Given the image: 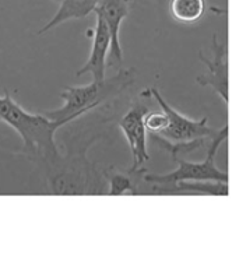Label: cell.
<instances>
[{
	"mask_svg": "<svg viewBox=\"0 0 239 253\" xmlns=\"http://www.w3.org/2000/svg\"><path fill=\"white\" fill-rule=\"evenodd\" d=\"M55 1H58V3H60V1H62V0H55Z\"/></svg>",
	"mask_w": 239,
	"mask_h": 253,
	"instance_id": "4fadbf2b",
	"label": "cell"
},
{
	"mask_svg": "<svg viewBox=\"0 0 239 253\" xmlns=\"http://www.w3.org/2000/svg\"><path fill=\"white\" fill-rule=\"evenodd\" d=\"M97 14V13H95ZM111 48V34L108 25L101 14H97V24L94 30L92 49L87 63L80 70L76 72V76L80 77L82 74L91 73L94 82L105 80V69H107V55Z\"/></svg>",
	"mask_w": 239,
	"mask_h": 253,
	"instance_id": "8992f818",
	"label": "cell"
},
{
	"mask_svg": "<svg viewBox=\"0 0 239 253\" xmlns=\"http://www.w3.org/2000/svg\"><path fill=\"white\" fill-rule=\"evenodd\" d=\"M97 14H101L108 25V30L111 34V63H122L123 52L119 42V30L123 18L129 14V8L126 4V0H99L98 7L95 8Z\"/></svg>",
	"mask_w": 239,
	"mask_h": 253,
	"instance_id": "52a82bcc",
	"label": "cell"
},
{
	"mask_svg": "<svg viewBox=\"0 0 239 253\" xmlns=\"http://www.w3.org/2000/svg\"><path fill=\"white\" fill-rule=\"evenodd\" d=\"M150 92L157 99V102L161 106V109L168 115L169 123L164 130L158 134L151 133L153 139L158 143H168V144H189L198 140H204L208 137H214L215 133L213 129L207 126L208 118H203L200 121H192L189 118L183 116L179 112H176L172 106L169 105L162 95L156 88H151Z\"/></svg>",
	"mask_w": 239,
	"mask_h": 253,
	"instance_id": "277c9868",
	"label": "cell"
},
{
	"mask_svg": "<svg viewBox=\"0 0 239 253\" xmlns=\"http://www.w3.org/2000/svg\"><path fill=\"white\" fill-rule=\"evenodd\" d=\"M230 134V126L225 125L221 130L218 131L213 137V143L208 147V153L204 161L201 163H189L186 160L178 158L176 154H172L175 163H178V169L171 172L168 175H146L144 180L157 183V185H165L171 186L178 182H185V180H211V182H230V176L227 172L220 171L214 165V158L217 151L221 146L224 140Z\"/></svg>",
	"mask_w": 239,
	"mask_h": 253,
	"instance_id": "3957f363",
	"label": "cell"
},
{
	"mask_svg": "<svg viewBox=\"0 0 239 253\" xmlns=\"http://www.w3.org/2000/svg\"><path fill=\"white\" fill-rule=\"evenodd\" d=\"M206 10L204 0H172L171 13L175 20L181 23H196L201 18Z\"/></svg>",
	"mask_w": 239,
	"mask_h": 253,
	"instance_id": "30bf717a",
	"label": "cell"
},
{
	"mask_svg": "<svg viewBox=\"0 0 239 253\" xmlns=\"http://www.w3.org/2000/svg\"><path fill=\"white\" fill-rule=\"evenodd\" d=\"M169 119H168V115L162 112H153V114H147L144 116V125H146V129L150 130L154 134H158L164 130L165 127L168 126Z\"/></svg>",
	"mask_w": 239,
	"mask_h": 253,
	"instance_id": "8fae6325",
	"label": "cell"
},
{
	"mask_svg": "<svg viewBox=\"0 0 239 253\" xmlns=\"http://www.w3.org/2000/svg\"><path fill=\"white\" fill-rule=\"evenodd\" d=\"M213 60L200 55V59L208 67L207 76H199L198 83L201 85H211L217 94L224 99L225 105H228V63L225 60V45L217 43V38H213Z\"/></svg>",
	"mask_w": 239,
	"mask_h": 253,
	"instance_id": "ba28073f",
	"label": "cell"
},
{
	"mask_svg": "<svg viewBox=\"0 0 239 253\" xmlns=\"http://www.w3.org/2000/svg\"><path fill=\"white\" fill-rule=\"evenodd\" d=\"M147 115V108L143 105H134L119 121V126L123 130L127 143L130 146L133 155V167L130 172H137L144 161L150 158L147 153V141H146V125L144 116Z\"/></svg>",
	"mask_w": 239,
	"mask_h": 253,
	"instance_id": "5b68a950",
	"label": "cell"
},
{
	"mask_svg": "<svg viewBox=\"0 0 239 253\" xmlns=\"http://www.w3.org/2000/svg\"><path fill=\"white\" fill-rule=\"evenodd\" d=\"M132 189L133 186L130 183V179L123 176V175H114L111 178V189H109L111 196H120V195H123Z\"/></svg>",
	"mask_w": 239,
	"mask_h": 253,
	"instance_id": "7c38bea8",
	"label": "cell"
},
{
	"mask_svg": "<svg viewBox=\"0 0 239 253\" xmlns=\"http://www.w3.org/2000/svg\"><path fill=\"white\" fill-rule=\"evenodd\" d=\"M98 4L99 0H62L58 13L52 17V20L48 24L43 25L41 30L38 31V35L45 34L46 31H49L50 28L62 24V23H65L67 20L87 17L88 14L95 11V8L98 7Z\"/></svg>",
	"mask_w": 239,
	"mask_h": 253,
	"instance_id": "9c48e42d",
	"label": "cell"
},
{
	"mask_svg": "<svg viewBox=\"0 0 239 253\" xmlns=\"http://www.w3.org/2000/svg\"><path fill=\"white\" fill-rule=\"evenodd\" d=\"M134 79L132 70H122L112 79H105L102 82H94L85 87H65L60 98H63L65 105L59 109L45 111L42 114L52 121L66 125L75 121L81 115L99 106L107 99L115 97L127 85H130Z\"/></svg>",
	"mask_w": 239,
	"mask_h": 253,
	"instance_id": "7a4b0ae2",
	"label": "cell"
},
{
	"mask_svg": "<svg viewBox=\"0 0 239 253\" xmlns=\"http://www.w3.org/2000/svg\"><path fill=\"white\" fill-rule=\"evenodd\" d=\"M0 119L7 122L23 139V154L34 161L58 165L62 160L55 133L62 123L52 121L43 114H31L17 104L8 91L0 97Z\"/></svg>",
	"mask_w": 239,
	"mask_h": 253,
	"instance_id": "6da1fadb",
	"label": "cell"
}]
</instances>
